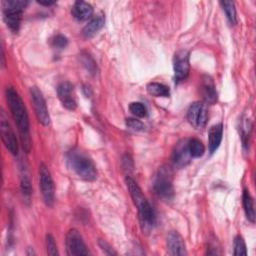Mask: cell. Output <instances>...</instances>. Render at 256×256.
I'll return each mask as SVG.
<instances>
[{
    "label": "cell",
    "instance_id": "cell-1",
    "mask_svg": "<svg viewBox=\"0 0 256 256\" xmlns=\"http://www.w3.org/2000/svg\"><path fill=\"white\" fill-rule=\"evenodd\" d=\"M6 99L9 105L11 115L16 123L21 144L26 152L30 151L31 148V138L29 130V118L26 106L18 92L13 87H7L6 89Z\"/></svg>",
    "mask_w": 256,
    "mask_h": 256
},
{
    "label": "cell",
    "instance_id": "cell-2",
    "mask_svg": "<svg viewBox=\"0 0 256 256\" xmlns=\"http://www.w3.org/2000/svg\"><path fill=\"white\" fill-rule=\"evenodd\" d=\"M126 184L128 191L130 193V196L135 204V206L138 209L139 214V220L141 224V228L143 232H148L151 230V228L154 226L156 221V215L155 211L144 196L142 190L138 186V184L132 179L131 177H126Z\"/></svg>",
    "mask_w": 256,
    "mask_h": 256
},
{
    "label": "cell",
    "instance_id": "cell-3",
    "mask_svg": "<svg viewBox=\"0 0 256 256\" xmlns=\"http://www.w3.org/2000/svg\"><path fill=\"white\" fill-rule=\"evenodd\" d=\"M67 160L72 170L80 178L86 181H93L96 179V166L85 152L78 149H73L67 154Z\"/></svg>",
    "mask_w": 256,
    "mask_h": 256
},
{
    "label": "cell",
    "instance_id": "cell-4",
    "mask_svg": "<svg viewBox=\"0 0 256 256\" xmlns=\"http://www.w3.org/2000/svg\"><path fill=\"white\" fill-rule=\"evenodd\" d=\"M27 3V1L23 0H8L3 2V18L12 32L19 30L22 13Z\"/></svg>",
    "mask_w": 256,
    "mask_h": 256
},
{
    "label": "cell",
    "instance_id": "cell-5",
    "mask_svg": "<svg viewBox=\"0 0 256 256\" xmlns=\"http://www.w3.org/2000/svg\"><path fill=\"white\" fill-rule=\"evenodd\" d=\"M153 189L156 195L163 200H171L174 196V188L171 173L166 168H161L155 177Z\"/></svg>",
    "mask_w": 256,
    "mask_h": 256
},
{
    "label": "cell",
    "instance_id": "cell-6",
    "mask_svg": "<svg viewBox=\"0 0 256 256\" xmlns=\"http://www.w3.org/2000/svg\"><path fill=\"white\" fill-rule=\"evenodd\" d=\"M39 185L43 200L47 206H52L55 198V188L48 167L41 163L39 166Z\"/></svg>",
    "mask_w": 256,
    "mask_h": 256
},
{
    "label": "cell",
    "instance_id": "cell-7",
    "mask_svg": "<svg viewBox=\"0 0 256 256\" xmlns=\"http://www.w3.org/2000/svg\"><path fill=\"white\" fill-rule=\"evenodd\" d=\"M30 97L38 121L44 126L49 125L50 116L42 92L36 86H33L30 88Z\"/></svg>",
    "mask_w": 256,
    "mask_h": 256
},
{
    "label": "cell",
    "instance_id": "cell-8",
    "mask_svg": "<svg viewBox=\"0 0 256 256\" xmlns=\"http://www.w3.org/2000/svg\"><path fill=\"white\" fill-rule=\"evenodd\" d=\"M66 250L68 255L80 256L88 255L90 252L84 243L81 234L76 229H70L66 234Z\"/></svg>",
    "mask_w": 256,
    "mask_h": 256
},
{
    "label": "cell",
    "instance_id": "cell-9",
    "mask_svg": "<svg viewBox=\"0 0 256 256\" xmlns=\"http://www.w3.org/2000/svg\"><path fill=\"white\" fill-rule=\"evenodd\" d=\"M188 122L197 129L203 128L208 120V109L203 102H194L187 111Z\"/></svg>",
    "mask_w": 256,
    "mask_h": 256
},
{
    "label": "cell",
    "instance_id": "cell-10",
    "mask_svg": "<svg viewBox=\"0 0 256 256\" xmlns=\"http://www.w3.org/2000/svg\"><path fill=\"white\" fill-rule=\"evenodd\" d=\"M173 69H174V78L175 82L184 81L190 70L189 64V52L187 50H179L175 53L173 58Z\"/></svg>",
    "mask_w": 256,
    "mask_h": 256
},
{
    "label": "cell",
    "instance_id": "cell-11",
    "mask_svg": "<svg viewBox=\"0 0 256 256\" xmlns=\"http://www.w3.org/2000/svg\"><path fill=\"white\" fill-rule=\"evenodd\" d=\"M0 129H1L2 141L5 147L11 154L17 155L18 153L17 139L3 110H1V113H0Z\"/></svg>",
    "mask_w": 256,
    "mask_h": 256
},
{
    "label": "cell",
    "instance_id": "cell-12",
    "mask_svg": "<svg viewBox=\"0 0 256 256\" xmlns=\"http://www.w3.org/2000/svg\"><path fill=\"white\" fill-rule=\"evenodd\" d=\"M58 98L61 101L62 105L68 110H75L77 107L76 95L73 85L68 82H61L57 87Z\"/></svg>",
    "mask_w": 256,
    "mask_h": 256
},
{
    "label": "cell",
    "instance_id": "cell-13",
    "mask_svg": "<svg viewBox=\"0 0 256 256\" xmlns=\"http://www.w3.org/2000/svg\"><path fill=\"white\" fill-rule=\"evenodd\" d=\"M191 158L192 157L188 149V140L183 139L179 141L176 144L172 153V161L174 165L178 168L185 167L187 164H189V162L191 161Z\"/></svg>",
    "mask_w": 256,
    "mask_h": 256
},
{
    "label": "cell",
    "instance_id": "cell-14",
    "mask_svg": "<svg viewBox=\"0 0 256 256\" xmlns=\"http://www.w3.org/2000/svg\"><path fill=\"white\" fill-rule=\"evenodd\" d=\"M167 252L169 255H186V246L184 239L177 231H170L166 240Z\"/></svg>",
    "mask_w": 256,
    "mask_h": 256
},
{
    "label": "cell",
    "instance_id": "cell-15",
    "mask_svg": "<svg viewBox=\"0 0 256 256\" xmlns=\"http://www.w3.org/2000/svg\"><path fill=\"white\" fill-rule=\"evenodd\" d=\"M200 92L205 103L214 104L217 101V91H216L213 79L210 76L204 75L202 77Z\"/></svg>",
    "mask_w": 256,
    "mask_h": 256
},
{
    "label": "cell",
    "instance_id": "cell-16",
    "mask_svg": "<svg viewBox=\"0 0 256 256\" xmlns=\"http://www.w3.org/2000/svg\"><path fill=\"white\" fill-rule=\"evenodd\" d=\"M105 23V16L103 13H97L96 15L92 16L88 23L84 26L82 30V35L85 38L93 37L103 26Z\"/></svg>",
    "mask_w": 256,
    "mask_h": 256
},
{
    "label": "cell",
    "instance_id": "cell-17",
    "mask_svg": "<svg viewBox=\"0 0 256 256\" xmlns=\"http://www.w3.org/2000/svg\"><path fill=\"white\" fill-rule=\"evenodd\" d=\"M222 136H223V125L221 123L213 125L208 132V148L209 152L212 154L214 153L221 141H222Z\"/></svg>",
    "mask_w": 256,
    "mask_h": 256
},
{
    "label": "cell",
    "instance_id": "cell-18",
    "mask_svg": "<svg viewBox=\"0 0 256 256\" xmlns=\"http://www.w3.org/2000/svg\"><path fill=\"white\" fill-rule=\"evenodd\" d=\"M72 15L79 21H84L92 17L93 7L84 1H76L72 7Z\"/></svg>",
    "mask_w": 256,
    "mask_h": 256
},
{
    "label": "cell",
    "instance_id": "cell-19",
    "mask_svg": "<svg viewBox=\"0 0 256 256\" xmlns=\"http://www.w3.org/2000/svg\"><path fill=\"white\" fill-rule=\"evenodd\" d=\"M242 200H243V207H244V211H245V215L247 217V219L254 223L255 221V210H254V204H253V199L249 193V191L247 189H244L243 191V196H242Z\"/></svg>",
    "mask_w": 256,
    "mask_h": 256
},
{
    "label": "cell",
    "instance_id": "cell-20",
    "mask_svg": "<svg viewBox=\"0 0 256 256\" xmlns=\"http://www.w3.org/2000/svg\"><path fill=\"white\" fill-rule=\"evenodd\" d=\"M147 92L155 97H168L170 95L169 88L158 82H151L147 85Z\"/></svg>",
    "mask_w": 256,
    "mask_h": 256
},
{
    "label": "cell",
    "instance_id": "cell-21",
    "mask_svg": "<svg viewBox=\"0 0 256 256\" xmlns=\"http://www.w3.org/2000/svg\"><path fill=\"white\" fill-rule=\"evenodd\" d=\"M188 149L192 158H199L205 152V147L203 143L196 138H192L188 140Z\"/></svg>",
    "mask_w": 256,
    "mask_h": 256
},
{
    "label": "cell",
    "instance_id": "cell-22",
    "mask_svg": "<svg viewBox=\"0 0 256 256\" xmlns=\"http://www.w3.org/2000/svg\"><path fill=\"white\" fill-rule=\"evenodd\" d=\"M220 5L222 6L223 11L226 14V17L231 25H235L237 23V16H236V9L234 2L232 1H221Z\"/></svg>",
    "mask_w": 256,
    "mask_h": 256
},
{
    "label": "cell",
    "instance_id": "cell-23",
    "mask_svg": "<svg viewBox=\"0 0 256 256\" xmlns=\"http://www.w3.org/2000/svg\"><path fill=\"white\" fill-rule=\"evenodd\" d=\"M233 246H234V252H233V254H234L235 256L247 255V249H246L245 241H244V239H243L240 235H238V236L235 237Z\"/></svg>",
    "mask_w": 256,
    "mask_h": 256
},
{
    "label": "cell",
    "instance_id": "cell-24",
    "mask_svg": "<svg viewBox=\"0 0 256 256\" xmlns=\"http://www.w3.org/2000/svg\"><path fill=\"white\" fill-rule=\"evenodd\" d=\"M129 110L136 117L143 118V117H145L147 115V108L141 102H132L129 105Z\"/></svg>",
    "mask_w": 256,
    "mask_h": 256
},
{
    "label": "cell",
    "instance_id": "cell-25",
    "mask_svg": "<svg viewBox=\"0 0 256 256\" xmlns=\"http://www.w3.org/2000/svg\"><path fill=\"white\" fill-rule=\"evenodd\" d=\"M21 190H22V193H23L24 197L29 199L30 195H31V192H32V189H31L30 180H29V178L26 174L22 175V177H21Z\"/></svg>",
    "mask_w": 256,
    "mask_h": 256
},
{
    "label": "cell",
    "instance_id": "cell-26",
    "mask_svg": "<svg viewBox=\"0 0 256 256\" xmlns=\"http://www.w3.org/2000/svg\"><path fill=\"white\" fill-rule=\"evenodd\" d=\"M46 248H47V254L49 255H58L57 245L55 243V240L51 234H47L46 236Z\"/></svg>",
    "mask_w": 256,
    "mask_h": 256
},
{
    "label": "cell",
    "instance_id": "cell-27",
    "mask_svg": "<svg viewBox=\"0 0 256 256\" xmlns=\"http://www.w3.org/2000/svg\"><path fill=\"white\" fill-rule=\"evenodd\" d=\"M67 43H68V40L65 36L61 35V34H58L56 36H54L51 40V44L54 48H57V49H62V48H65L67 46Z\"/></svg>",
    "mask_w": 256,
    "mask_h": 256
},
{
    "label": "cell",
    "instance_id": "cell-28",
    "mask_svg": "<svg viewBox=\"0 0 256 256\" xmlns=\"http://www.w3.org/2000/svg\"><path fill=\"white\" fill-rule=\"evenodd\" d=\"M126 125L128 128H130L131 130H134V131H143L145 126L144 124L137 120V119H133V118H129V119H126Z\"/></svg>",
    "mask_w": 256,
    "mask_h": 256
},
{
    "label": "cell",
    "instance_id": "cell-29",
    "mask_svg": "<svg viewBox=\"0 0 256 256\" xmlns=\"http://www.w3.org/2000/svg\"><path fill=\"white\" fill-rule=\"evenodd\" d=\"M82 62L86 66V68L90 71V73H95L96 65L95 64H90V63H94V61H93V59L89 55H85Z\"/></svg>",
    "mask_w": 256,
    "mask_h": 256
},
{
    "label": "cell",
    "instance_id": "cell-30",
    "mask_svg": "<svg viewBox=\"0 0 256 256\" xmlns=\"http://www.w3.org/2000/svg\"><path fill=\"white\" fill-rule=\"evenodd\" d=\"M99 246L104 251V253L108 255H116V252L113 250V248L104 240H99Z\"/></svg>",
    "mask_w": 256,
    "mask_h": 256
},
{
    "label": "cell",
    "instance_id": "cell-31",
    "mask_svg": "<svg viewBox=\"0 0 256 256\" xmlns=\"http://www.w3.org/2000/svg\"><path fill=\"white\" fill-rule=\"evenodd\" d=\"M40 5H44V6H50L53 5L55 2L54 1H37Z\"/></svg>",
    "mask_w": 256,
    "mask_h": 256
}]
</instances>
